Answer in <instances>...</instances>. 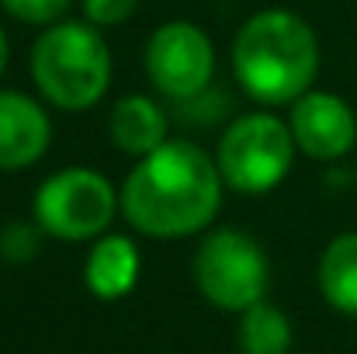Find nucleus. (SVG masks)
Segmentation results:
<instances>
[{
    "mask_svg": "<svg viewBox=\"0 0 357 354\" xmlns=\"http://www.w3.org/2000/svg\"><path fill=\"white\" fill-rule=\"evenodd\" d=\"M80 3H84L87 21L98 28H115L121 21H128L139 7V0H80Z\"/></svg>",
    "mask_w": 357,
    "mask_h": 354,
    "instance_id": "dca6fc26",
    "label": "nucleus"
},
{
    "mask_svg": "<svg viewBox=\"0 0 357 354\" xmlns=\"http://www.w3.org/2000/svg\"><path fill=\"white\" fill-rule=\"evenodd\" d=\"M222 174L191 139H167L139 156L121 188V216L132 230L156 239L191 236L205 230L222 205Z\"/></svg>",
    "mask_w": 357,
    "mask_h": 354,
    "instance_id": "f257e3e1",
    "label": "nucleus"
},
{
    "mask_svg": "<svg viewBox=\"0 0 357 354\" xmlns=\"http://www.w3.org/2000/svg\"><path fill=\"white\" fill-rule=\"evenodd\" d=\"M38 223H7L0 230V257L10 260V264H28L35 253H38Z\"/></svg>",
    "mask_w": 357,
    "mask_h": 354,
    "instance_id": "4468645a",
    "label": "nucleus"
},
{
    "mask_svg": "<svg viewBox=\"0 0 357 354\" xmlns=\"http://www.w3.org/2000/svg\"><path fill=\"white\" fill-rule=\"evenodd\" d=\"M167 128H170L167 112L153 98H146V94L121 98L119 105L112 108V118H108L112 142L119 146L121 153H128V156H146L156 146H163L170 139Z\"/></svg>",
    "mask_w": 357,
    "mask_h": 354,
    "instance_id": "9b49d317",
    "label": "nucleus"
},
{
    "mask_svg": "<svg viewBox=\"0 0 357 354\" xmlns=\"http://www.w3.org/2000/svg\"><path fill=\"white\" fill-rule=\"evenodd\" d=\"M146 73L153 87L174 105L208 91L215 73L212 38L191 21H167L146 45Z\"/></svg>",
    "mask_w": 357,
    "mask_h": 354,
    "instance_id": "0eeeda50",
    "label": "nucleus"
},
{
    "mask_svg": "<svg viewBox=\"0 0 357 354\" xmlns=\"http://www.w3.org/2000/svg\"><path fill=\"white\" fill-rule=\"evenodd\" d=\"M267 253L253 236L239 230H219L205 236L195 253V285L198 292L226 313H243L267 292Z\"/></svg>",
    "mask_w": 357,
    "mask_h": 354,
    "instance_id": "423d86ee",
    "label": "nucleus"
},
{
    "mask_svg": "<svg viewBox=\"0 0 357 354\" xmlns=\"http://www.w3.org/2000/svg\"><path fill=\"white\" fill-rule=\"evenodd\" d=\"M239 351L243 354H288L291 351V323L288 316L260 299L239 313Z\"/></svg>",
    "mask_w": 357,
    "mask_h": 354,
    "instance_id": "ddd939ff",
    "label": "nucleus"
},
{
    "mask_svg": "<svg viewBox=\"0 0 357 354\" xmlns=\"http://www.w3.org/2000/svg\"><path fill=\"white\" fill-rule=\"evenodd\" d=\"M291 125L271 112H250L236 118L219 139L215 163L222 181L239 195H264L278 188L295 160Z\"/></svg>",
    "mask_w": 357,
    "mask_h": 354,
    "instance_id": "20e7f679",
    "label": "nucleus"
},
{
    "mask_svg": "<svg viewBox=\"0 0 357 354\" xmlns=\"http://www.w3.org/2000/svg\"><path fill=\"white\" fill-rule=\"evenodd\" d=\"M233 73L253 101L295 105L319 73L316 31L291 10L253 14L233 42Z\"/></svg>",
    "mask_w": 357,
    "mask_h": 354,
    "instance_id": "f03ea898",
    "label": "nucleus"
},
{
    "mask_svg": "<svg viewBox=\"0 0 357 354\" xmlns=\"http://www.w3.org/2000/svg\"><path fill=\"white\" fill-rule=\"evenodd\" d=\"M31 77L42 98L63 112L98 105L112 84V52L98 24L56 21L31 45Z\"/></svg>",
    "mask_w": 357,
    "mask_h": 354,
    "instance_id": "7ed1b4c3",
    "label": "nucleus"
},
{
    "mask_svg": "<svg viewBox=\"0 0 357 354\" xmlns=\"http://www.w3.org/2000/svg\"><path fill=\"white\" fill-rule=\"evenodd\" d=\"M319 292L337 309L357 316V233H340L319 257Z\"/></svg>",
    "mask_w": 357,
    "mask_h": 354,
    "instance_id": "f8f14e48",
    "label": "nucleus"
},
{
    "mask_svg": "<svg viewBox=\"0 0 357 354\" xmlns=\"http://www.w3.org/2000/svg\"><path fill=\"white\" fill-rule=\"evenodd\" d=\"M70 3L73 0H0V7L10 17H17L21 24H42V28L56 24Z\"/></svg>",
    "mask_w": 357,
    "mask_h": 354,
    "instance_id": "2eb2a0df",
    "label": "nucleus"
},
{
    "mask_svg": "<svg viewBox=\"0 0 357 354\" xmlns=\"http://www.w3.org/2000/svg\"><path fill=\"white\" fill-rule=\"evenodd\" d=\"M52 139V121L45 108L21 94L0 91V170H24L31 167Z\"/></svg>",
    "mask_w": 357,
    "mask_h": 354,
    "instance_id": "1a4fd4ad",
    "label": "nucleus"
},
{
    "mask_svg": "<svg viewBox=\"0 0 357 354\" xmlns=\"http://www.w3.org/2000/svg\"><path fill=\"white\" fill-rule=\"evenodd\" d=\"M288 125L295 146L312 160H340L357 142V118L351 105L330 91H305L291 105Z\"/></svg>",
    "mask_w": 357,
    "mask_h": 354,
    "instance_id": "6e6552de",
    "label": "nucleus"
},
{
    "mask_svg": "<svg viewBox=\"0 0 357 354\" xmlns=\"http://www.w3.org/2000/svg\"><path fill=\"white\" fill-rule=\"evenodd\" d=\"M7 56H10V49H7V35H3V28H0V73H3V66H7Z\"/></svg>",
    "mask_w": 357,
    "mask_h": 354,
    "instance_id": "f3484780",
    "label": "nucleus"
},
{
    "mask_svg": "<svg viewBox=\"0 0 357 354\" xmlns=\"http://www.w3.org/2000/svg\"><path fill=\"white\" fill-rule=\"evenodd\" d=\"M119 205L121 198L105 174L91 167H66L42 181V188L35 191L31 212L42 233L77 243V239H94L105 233Z\"/></svg>",
    "mask_w": 357,
    "mask_h": 354,
    "instance_id": "39448f33",
    "label": "nucleus"
},
{
    "mask_svg": "<svg viewBox=\"0 0 357 354\" xmlns=\"http://www.w3.org/2000/svg\"><path fill=\"white\" fill-rule=\"evenodd\" d=\"M139 264H142L139 246H135L128 236H119V233L101 236V239L91 246V253H87L84 281H87V288H91L98 299L112 302V299H121V295H128V292L135 288V281H139Z\"/></svg>",
    "mask_w": 357,
    "mask_h": 354,
    "instance_id": "9d476101",
    "label": "nucleus"
}]
</instances>
